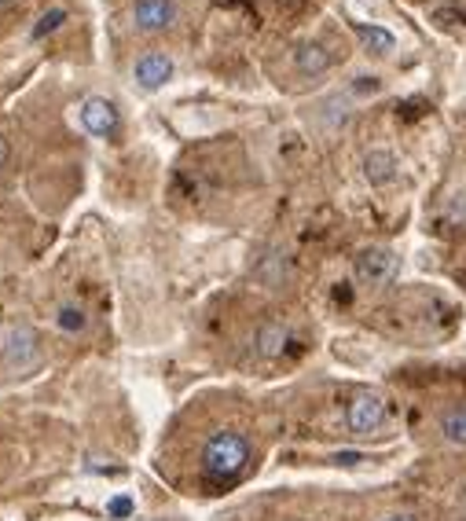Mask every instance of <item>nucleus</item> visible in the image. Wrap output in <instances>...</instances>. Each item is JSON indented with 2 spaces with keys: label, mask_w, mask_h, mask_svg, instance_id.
I'll return each instance as SVG.
<instances>
[{
  "label": "nucleus",
  "mask_w": 466,
  "mask_h": 521,
  "mask_svg": "<svg viewBox=\"0 0 466 521\" xmlns=\"http://www.w3.org/2000/svg\"><path fill=\"white\" fill-rule=\"evenodd\" d=\"M15 5V0H0V8H12Z\"/></svg>",
  "instance_id": "6ab92c4d"
},
{
  "label": "nucleus",
  "mask_w": 466,
  "mask_h": 521,
  "mask_svg": "<svg viewBox=\"0 0 466 521\" xmlns=\"http://www.w3.org/2000/svg\"><path fill=\"white\" fill-rule=\"evenodd\" d=\"M63 19H66V12H63V8H52V12H45V15H41V23H37V30H34V37H45V34L59 30V26H63Z\"/></svg>",
  "instance_id": "2eb2a0df"
},
{
  "label": "nucleus",
  "mask_w": 466,
  "mask_h": 521,
  "mask_svg": "<svg viewBox=\"0 0 466 521\" xmlns=\"http://www.w3.org/2000/svg\"><path fill=\"white\" fill-rule=\"evenodd\" d=\"M462 503H466V488H462Z\"/></svg>",
  "instance_id": "aec40b11"
},
{
  "label": "nucleus",
  "mask_w": 466,
  "mask_h": 521,
  "mask_svg": "<svg viewBox=\"0 0 466 521\" xmlns=\"http://www.w3.org/2000/svg\"><path fill=\"white\" fill-rule=\"evenodd\" d=\"M133 77H136L140 89L154 93V89H162V84L173 77V59H169L165 52H144V55L133 63Z\"/></svg>",
  "instance_id": "0eeeda50"
},
{
  "label": "nucleus",
  "mask_w": 466,
  "mask_h": 521,
  "mask_svg": "<svg viewBox=\"0 0 466 521\" xmlns=\"http://www.w3.org/2000/svg\"><path fill=\"white\" fill-rule=\"evenodd\" d=\"M382 521H415L411 514H390V517H382Z\"/></svg>",
  "instance_id": "a211bd4d"
},
{
  "label": "nucleus",
  "mask_w": 466,
  "mask_h": 521,
  "mask_svg": "<svg viewBox=\"0 0 466 521\" xmlns=\"http://www.w3.org/2000/svg\"><path fill=\"white\" fill-rule=\"evenodd\" d=\"M331 63H334V55H331V48L323 41H305L294 52V70L302 77H320V74L331 70Z\"/></svg>",
  "instance_id": "1a4fd4ad"
},
{
  "label": "nucleus",
  "mask_w": 466,
  "mask_h": 521,
  "mask_svg": "<svg viewBox=\"0 0 466 521\" xmlns=\"http://www.w3.org/2000/svg\"><path fill=\"white\" fill-rule=\"evenodd\" d=\"M360 44L371 52V55H390L397 48V37L386 30V26H375V23H352Z\"/></svg>",
  "instance_id": "9d476101"
},
{
  "label": "nucleus",
  "mask_w": 466,
  "mask_h": 521,
  "mask_svg": "<svg viewBox=\"0 0 466 521\" xmlns=\"http://www.w3.org/2000/svg\"><path fill=\"white\" fill-rule=\"evenodd\" d=\"M77 118H81V129H84V133L100 136V140L114 136V133H118V125H122L118 107H114L111 100H104V96H88V100L77 107Z\"/></svg>",
  "instance_id": "39448f33"
},
{
  "label": "nucleus",
  "mask_w": 466,
  "mask_h": 521,
  "mask_svg": "<svg viewBox=\"0 0 466 521\" xmlns=\"http://www.w3.org/2000/svg\"><path fill=\"white\" fill-rule=\"evenodd\" d=\"M363 172H367L371 184H386V181H393V172H397V158L390 151H371L363 158Z\"/></svg>",
  "instance_id": "ddd939ff"
},
{
  "label": "nucleus",
  "mask_w": 466,
  "mask_h": 521,
  "mask_svg": "<svg viewBox=\"0 0 466 521\" xmlns=\"http://www.w3.org/2000/svg\"><path fill=\"white\" fill-rule=\"evenodd\" d=\"M287 345H291V327L287 323H279V319H268L257 327L253 334V353L261 360H279L287 353Z\"/></svg>",
  "instance_id": "6e6552de"
},
{
  "label": "nucleus",
  "mask_w": 466,
  "mask_h": 521,
  "mask_svg": "<svg viewBox=\"0 0 466 521\" xmlns=\"http://www.w3.org/2000/svg\"><path fill=\"white\" fill-rule=\"evenodd\" d=\"M250 441L235 429H217L213 437L203 445V474L213 481V485H232L246 474L250 467Z\"/></svg>",
  "instance_id": "f257e3e1"
},
{
  "label": "nucleus",
  "mask_w": 466,
  "mask_h": 521,
  "mask_svg": "<svg viewBox=\"0 0 466 521\" xmlns=\"http://www.w3.org/2000/svg\"><path fill=\"white\" fill-rule=\"evenodd\" d=\"M8 162H12V143H8L5 136H0V169H5Z\"/></svg>",
  "instance_id": "f3484780"
},
{
  "label": "nucleus",
  "mask_w": 466,
  "mask_h": 521,
  "mask_svg": "<svg viewBox=\"0 0 466 521\" xmlns=\"http://www.w3.org/2000/svg\"><path fill=\"white\" fill-rule=\"evenodd\" d=\"M154 521H165V517H154Z\"/></svg>",
  "instance_id": "412c9836"
},
{
  "label": "nucleus",
  "mask_w": 466,
  "mask_h": 521,
  "mask_svg": "<svg viewBox=\"0 0 466 521\" xmlns=\"http://www.w3.org/2000/svg\"><path fill=\"white\" fill-rule=\"evenodd\" d=\"M441 433L444 441L455 445V448H466V404H455L441 415Z\"/></svg>",
  "instance_id": "f8f14e48"
},
{
  "label": "nucleus",
  "mask_w": 466,
  "mask_h": 521,
  "mask_svg": "<svg viewBox=\"0 0 466 521\" xmlns=\"http://www.w3.org/2000/svg\"><path fill=\"white\" fill-rule=\"evenodd\" d=\"M52 323H55L63 334H84V330H88V312H84L81 305H74V301H63V305H55Z\"/></svg>",
  "instance_id": "9b49d317"
},
{
  "label": "nucleus",
  "mask_w": 466,
  "mask_h": 521,
  "mask_svg": "<svg viewBox=\"0 0 466 521\" xmlns=\"http://www.w3.org/2000/svg\"><path fill=\"white\" fill-rule=\"evenodd\" d=\"M287 276H291V269H287V257L283 253H268L261 265H257V280L268 287V290H279L287 283Z\"/></svg>",
  "instance_id": "4468645a"
},
{
  "label": "nucleus",
  "mask_w": 466,
  "mask_h": 521,
  "mask_svg": "<svg viewBox=\"0 0 466 521\" xmlns=\"http://www.w3.org/2000/svg\"><path fill=\"white\" fill-rule=\"evenodd\" d=\"M45 360V345L41 334L30 323H12L0 330V368H5L12 378H26L41 368Z\"/></svg>",
  "instance_id": "f03ea898"
},
{
  "label": "nucleus",
  "mask_w": 466,
  "mask_h": 521,
  "mask_svg": "<svg viewBox=\"0 0 466 521\" xmlns=\"http://www.w3.org/2000/svg\"><path fill=\"white\" fill-rule=\"evenodd\" d=\"M352 276L363 287H390L401 276V257L390 246H363L352 257Z\"/></svg>",
  "instance_id": "20e7f679"
},
{
  "label": "nucleus",
  "mask_w": 466,
  "mask_h": 521,
  "mask_svg": "<svg viewBox=\"0 0 466 521\" xmlns=\"http://www.w3.org/2000/svg\"><path fill=\"white\" fill-rule=\"evenodd\" d=\"M386 418H390V404L375 389H360L345 404V426H349V433H356V437H375V433L386 426Z\"/></svg>",
  "instance_id": "7ed1b4c3"
},
{
  "label": "nucleus",
  "mask_w": 466,
  "mask_h": 521,
  "mask_svg": "<svg viewBox=\"0 0 466 521\" xmlns=\"http://www.w3.org/2000/svg\"><path fill=\"white\" fill-rule=\"evenodd\" d=\"M107 514H111V517H129V514H133V499H129V496H114V499L107 503Z\"/></svg>",
  "instance_id": "dca6fc26"
},
{
  "label": "nucleus",
  "mask_w": 466,
  "mask_h": 521,
  "mask_svg": "<svg viewBox=\"0 0 466 521\" xmlns=\"http://www.w3.org/2000/svg\"><path fill=\"white\" fill-rule=\"evenodd\" d=\"M176 0H136L133 5V26L140 34H165L176 26Z\"/></svg>",
  "instance_id": "423d86ee"
}]
</instances>
